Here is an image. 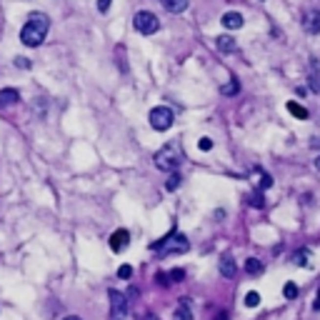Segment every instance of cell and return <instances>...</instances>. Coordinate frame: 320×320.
<instances>
[{"label":"cell","mask_w":320,"mask_h":320,"mask_svg":"<svg viewBox=\"0 0 320 320\" xmlns=\"http://www.w3.org/2000/svg\"><path fill=\"white\" fill-rule=\"evenodd\" d=\"M48 28H50V20H48L45 13H30L28 23L23 25V30H20V40H23L28 48H38L40 43L45 40Z\"/></svg>","instance_id":"obj_1"},{"label":"cell","mask_w":320,"mask_h":320,"mask_svg":"<svg viewBox=\"0 0 320 320\" xmlns=\"http://www.w3.org/2000/svg\"><path fill=\"white\" fill-rule=\"evenodd\" d=\"M180 160H183V153H180V148L175 143L163 145L155 153V168L165 170V173H175V170L180 168Z\"/></svg>","instance_id":"obj_2"},{"label":"cell","mask_w":320,"mask_h":320,"mask_svg":"<svg viewBox=\"0 0 320 320\" xmlns=\"http://www.w3.org/2000/svg\"><path fill=\"white\" fill-rule=\"evenodd\" d=\"M188 248H190V243H188L185 235H180V233H170L168 238L160 240V245H153V250H160L163 255H168V253H188Z\"/></svg>","instance_id":"obj_3"},{"label":"cell","mask_w":320,"mask_h":320,"mask_svg":"<svg viewBox=\"0 0 320 320\" xmlns=\"http://www.w3.org/2000/svg\"><path fill=\"white\" fill-rule=\"evenodd\" d=\"M133 25H135V30L143 33V35H153V33H158V28H160V20H158V15L150 13V10H140V13L133 18Z\"/></svg>","instance_id":"obj_4"},{"label":"cell","mask_w":320,"mask_h":320,"mask_svg":"<svg viewBox=\"0 0 320 320\" xmlns=\"http://www.w3.org/2000/svg\"><path fill=\"white\" fill-rule=\"evenodd\" d=\"M173 120H175L173 110L165 108V105H158V108L150 110V128H153V130H158V133H165L168 128L173 125Z\"/></svg>","instance_id":"obj_5"},{"label":"cell","mask_w":320,"mask_h":320,"mask_svg":"<svg viewBox=\"0 0 320 320\" xmlns=\"http://www.w3.org/2000/svg\"><path fill=\"white\" fill-rule=\"evenodd\" d=\"M110 318L113 320H123L125 313H128V300H125V295L118 293V290H110Z\"/></svg>","instance_id":"obj_6"},{"label":"cell","mask_w":320,"mask_h":320,"mask_svg":"<svg viewBox=\"0 0 320 320\" xmlns=\"http://www.w3.org/2000/svg\"><path fill=\"white\" fill-rule=\"evenodd\" d=\"M128 245H130V233H128L125 228L115 230L110 235V250L113 253H123V250H128Z\"/></svg>","instance_id":"obj_7"},{"label":"cell","mask_w":320,"mask_h":320,"mask_svg":"<svg viewBox=\"0 0 320 320\" xmlns=\"http://www.w3.org/2000/svg\"><path fill=\"white\" fill-rule=\"evenodd\" d=\"M243 23H245V20H243V15L240 13H225L223 15V25L228 28V30H238V28H243Z\"/></svg>","instance_id":"obj_8"},{"label":"cell","mask_w":320,"mask_h":320,"mask_svg":"<svg viewBox=\"0 0 320 320\" xmlns=\"http://www.w3.org/2000/svg\"><path fill=\"white\" fill-rule=\"evenodd\" d=\"M20 100V93L15 88H3L0 90V108H8V105H15Z\"/></svg>","instance_id":"obj_9"},{"label":"cell","mask_w":320,"mask_h":320,"mask_svg":"<svg viewBox=\"0 0 320 320\" xmlns=\"http://www.w3.org/2000/svg\"><path fill=\"white\" fill-rule=\"evenodd\" d=\"M163 3V8L168 10V13H185L188 10V5H190V0H160Z\"/></svg>","instance_id":"obj_10"},{"label":"cell","mask_w":320,"mask_h":320,"mask_svg":"<svg viewBox=\"0 0 320 320\" xmlns=\"http://www.w3.org/2000/svg\"><path fill=\"white\" fill-rule=\"evenodd\" d=\"M235 260H233V255H223L220 258V275L223 278H233V275H235Z\"/></svg>","instance_id":"obj_11"},{"label":"cell","mask_w":320,"mask_h":320,"mask_svg":"<svg viewBox=\"0 0 320 320\" xmlns=\"http://www.w3.org/2000/svg\"><path fill=\"white\" fill-rule=\"evenodd\" d=\"M305 30L313 33V35L320 33V10H310V13H308V18H305Z\"/></svg>","instance_id":"obj_12"},{"label":"cell","mask_w":320,"mask_h":320,"mask_svg":"<svg viewBox=\"0 0 320 320\" xmlns=\"http://www.w3.org/2000/svg\"><path fill=\"white\" fill-rule=\"evenodd\" d=\"M288 113L295 115L298 120H308V110L303 108L300 103H295V100H288Z\"/></svg>","instance_id":"obj_13"},{"label":"cell","mask_w":320,"mask_h":320,"mask_svg":"<svg viewBox=\"0 0 320 320\" xmlns=\"http://www.w3.org/2000/svg\"><path fill=\"white\" fill-rule=\"evenodd\" d=\"M235 48L238 45H235V40H233L230 35H220L218 38V50L220 53H235Z\"/></svg>","instance_id":"obj_14"},{"label":"cell","mask_w":320,"mask_h":320,"mask_svg":"<svg viewBox=\"0 0 320 320\" xmlns=\"http://www.w3.org/2000/svg\"><path fill=\"white\" fill-rule=\"evenodd\" d=\"M245 273H248V275H260V273H263V263H260L258 258H248V260H245Z\"/></svg>","instance_id":"obj_15"},{"label":"cell","mask_w":320,"mask_h":320,"mask_svg":"<svg viewBox=\"0 0 320 320\" xmlns=\"http://www.w3.org/2000/svg\"><path fill=\"white\" fill-rule=\"evenodd\" d=\"M293 260H295V265H300V268H310V250L295 253V255H293Z\"/></svg>","instance_id":"obj_16"},{"label":"cell","mask_w":320,"mask_h":320,"mask_svg":"<svg viewBox=\"0 0 320 320\" xmlns=\"http://www.w3.org/2000/svg\"><path fill=\"white\" fill-rule=\"evenodd\" d=\"M238 90H240V83H238L235 78H233L230 83H225L223 88H220V93H223V95H235Z\"/></svg>","instance_id":"obj_17"},{"label":"cell","mask_w":320,"mask_h":320,"mask_svg":"<svg viewBox=\"0 0 320 320\" xmlns=\"http://www.w3.org/2000/svg\"><path fill=\"white\" fill-rule=\"evenodd\" d=\"M175 320H193V315H190V308H188V300H183L180 308L175 310Z\"/></svg>","instance_id":"obj_18"},{"label":"cell","mask_w":320,"mask_h":320,"mask_svg":"<svg viewBox=\"0 0 320 320\" xmlns=\"http://www.w3.org/2000/svg\"><path fill=\"white\" fill-rule=\"evenodd\" d=\"M245 305H248V308H258V305H260V295L255 293V290H250V293L245 295Z\"/></svg>","instance_id":"obj_19"},{"label":"cell","mask_w":320,"mask_h":320,"mask_svg":"<svg viewBox=\"0 0 320 320\" xmlns=\"http://www.w3.org/2000/svg\"><path fill=\"white\" fill-rule=\"evenodd\" d=\"M283 295L288 298V300L298 298V285H295V283H285V288H283Z\"/></svg>","instance_id":"obj_20"},{"label":"cell","mask_w":320,"mask_h":320,"mask_svg":"<svg viewBox=\"0 0 320 320\" xmlns=\"http://www.w3.org/2000/svg\"><path fill=\"white\" fill-rule=\"evenodd\" d=\"M178 185H180V175H178V173H170L165 188H168V190H178Z\"/></svg>","instance_id":"obj_21"},{"label":"cell","mask_w":320,"mask_h":320,"mask_svg":"<svg viewBox=\"0 0 320 320\" xmlns=\"http://www.w3.org/2000/svg\"><path fill=\"white\" fill-rule=\"evenodd\" d=\"M168 278H170V283H178V280H183V278H185V270L175 268V270H170V275H168Z\"/></svg>","instance_id":"obj_22"},{"label":"cell","mask_w":320,"mask_h":320,"mask_svg":"<svg viewBox=\"0 0 320 320\" xmlns=\"http://www.w3.org/2000/svg\"><path fill=\"white\" fill-rule=\"evenodd\" d=\"M130 275H133V268H130V265H120V268H118V278L128 280Z\"/></svg>","instance_id":"obj_23"},{"label":"cell","mask_w":320,"mask_h":320,"mask_svg":"<svg viewBox=\"0 0 320 320\" xmlns=\"http://www.w3.org/2000/svg\"><path fill=\"white\" fill-rule=\"evenodd\" d=\"M250 205H253V208H263V205H265V200H263V195H260V193H255V195H250Z\"/></svg>","instance_id":"obj_24"},{"label":"cell","mask_w":320,"mask_h":320,"mask_svg":"<svg viewBox=\"0 0 320 320\" xmlns=\"http://www.w3.org/2000/svg\"><path fill=\"white\" fill-rule=\"evenodd\" d=\"M198 148L208 153V150H213V140H210V138H200V140H198Z\"/></svg>","instance_id":"obj_25"},{"label":"cell","mask_w":320,"mask_h":320,"mask_svg":"<svg viewBox=\"0 0 320 320\" xmlns=\"http://www.w3.org/2000/svg\"><path fill=\"white\" fill-rule=\"evenodd\" d=\"M15 65H18V68H25V70H28V68H30V60H28V58H15Z\"/></svg>","instance_id":"obj_26"},{"label":"cell","mask_w":320,"mask_h":320,"mask_svg":"<svg viewBox=\"0 0 320 320\" xmlns=\"http://www.w3.org/2000/svg\"><path fill=\"white\" fill-rule=\"evenodd\" d=\"M110 3H113V0H98V10H100V13H105V10L110 8Z\"/></svg>","instance_id":"obj_27"},{"label":"cell","mask_w":320,"mask_h":320,"mask_svg":"<svg viewBox=\"0 0 320 320\" xmlns=\"http://www.w3.org/2000/svg\"><path fill=\"white\" fill-rule=\"evenodd\" d=\"M155 280H158V285H170V280H168V275H165V273H158V275H155Z\"/></svg>","instance_id":"obj_28"},{"label":"cell","mask_w":320,"mask_h":320,"mask_svg":"<svg viewBox=\"0 0 320 320\" xmlns=\"http://www.w3.org/2000/svg\"><path fill=\"white\" fill-rule=\"evenodd\" d=\"M270 185H273V178H270V175H263V178H260V188L265 190V188H270Z\"/></svg>","instance_id":"obj_29"},{"label":"cell","mask_w":320,"mask_h":320,"mask_svg":"<svg viewBox=\"0 0 320 320\" xmlns=\"http://www.w3.org/2000/svg\"><path fill=\"white\" fill-rule=\"evenodd\" d=\"M315 310H320V290H318V298H315Z\"/></svg>","instance_id":"obj_30"},{"label":"cell","mask_w":320,"mask_h":320,"mask_svg":"<svg viewBox=\"0 0 320 320\" xmlns=\"http://www.w3.org/2000/svg\"><path fill=\"white\" fill-rule=\"evenodd\" d=\"M63 320H80L78 315H68V318H63Z\"/></svg>","instance_id":"obj_31"},{"label":"cell","mask_w":320,"mask_h":320,"mask_svg":"<svg viewBox=\"0 0 320 320\" xmlns=\"http://www.w3.org/2000/svg\"><path fill=\"white\" fill-rule=\"evenodd\" d=\"M215 320H228V315H225V313H220V315H218Z\"/></svg>","instance_id":"obj_32"},{"label":"cell","mask_w":320,"mask_h":320,"mask_svg":"<svg viewBox=\"0 0 320 320\" xmlns=\"http://www.w3.org/2000/svg\"><path fill=\"white\" fill-rule=\"evenodd\" d=\"M145 320H158V318H155V315H148V318H145Z\"/></svg>","instance_id":"obj_33"},{"label":"cell","mask_w":320,"mask_h":320,"mask_svg":"<svg viewBox=\"0 0 320 320\" xmlns=\"http://www.w3.org/2000/svg\"><path fill=\"white\" fill-rule=\"evenodd\" d=\"M315 168H318V170H320V158H318V160H315Z\"/></svg>","instance_id":"obj_34"}]
</instances>
